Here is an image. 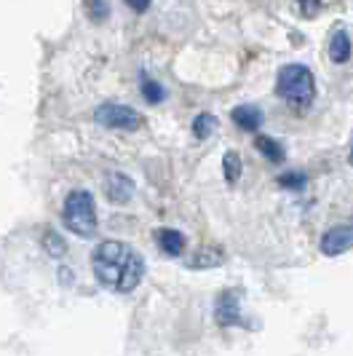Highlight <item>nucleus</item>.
I'll list each match as a JSON object with an SVG mask.
<instances>
[{"label":"nucleus","mask_w":353,"mask_h":356,"mask_svg":"<svg viewBox=\"0 0 353 356\" xmlns=\"http://www.w3.org/2000/svg\"><path fill=\"white\" fill-rule=\"evenodd\" d=\"M97 282L118 295H129L140 286L145 276V257L124 241H102L91 254Z\"/></svg>","instance_id":"obj_1"},{"label":"nucleus","mask_w":353,"mask_h":356,"mask_svg":"<svg viewBox=\"0 0 353 356\" xmlns=\"http://www.w3.org/2000/svg\"><path fill=\"white\" fill-rule=\"evenodd\" d=\"M276 94L295 107H308L316 99V78L305 65H284L276 78Z\"/></svg>","instance_id":"obj_2"},{"label":"nucleus","mask_w":353,"mask_h":356,"mask_svg":"<svg viewBox=\"0 0 353 356\" xmlns=\"http://www.w3.org/2000/svg\"><path fill=\"white\" fill-rule=\"evenodd\" d=\"M62 220L67 225V231L81 236V238H91L97 233L99 217H97V201L91 196V191H72L65 198V209H62Z\"/></svg>","instance_id":"obj_3"},{"label":"nucleus","mask_w":353,"mask_h":356,"mask_svg":"<svg viewBox=\"0 0 353 356\" xmlns=\"http://www.w3.org/2000/svg\"><path fill=\"white\" fill-rule=\"evenodd\" d=\"M97 124L107 126V129H124V131H137L145 126V115L137 113L134 107L118 105V102H105V105L97 107L94 113Z\"/></svg>","instance_id":"obj_4"},{"label":"nucleus","mask_w":353,"mask_h":356,"mask_svg":"<svg viewBox=\"0 0 353 356\" xmlns=\"http://www.w3.org/2000/svg\"><path fill=\"white\" fill-rule=\"evenodd\" d=\"M353 247V220L348 222H337V225H329L321 241H318V250L327 257H340Z\"/></svg>","instance_id":"obj_5"},{"label":"nucleus","mask_w":353,"mask_h":356,"mask_svg":"<svg viewBox=\"0 0 353 356\" xmlns=\"http://www.w3.org/2000/svg\"><path fill=\"white\" fill-rule=\"evenodd\" d=\"M214 319L222 327H241V292L238 289H222L217 303H214Z\"/></svg>","instance_id":"obj_6"},{"label":"nucleus","mask_w":353,"mask_h":356,"mask_svg":"<svg viewBox=\"0 0 353 356\" xmlns=\"http://www.w3.org/2000/svg\"><path fill=\"white\" fill-rule=\"evenodd\" d=\"M134 193V182L121 175V172H110L105 179V196L110 204H126Z\"/></svg>","instance_id":"obj_7"},{"label":"nucleus","mask_w":353,"mask_h":356,"mask_svg":"<svg viewBox=\"0 0 353 356\" xmlns=\"http://www.w3.org/2000/svg\"><path fill=\"white\" fill-rule=\"evenodd\" d=\"M353 54V43H351V33L348 30H335L332 38H329V59L335 65H345Z\"/></svg>","instance_id":"obj_8"},{"label":"nucleus","mask_w":353,"mask_h":356,"mask_svg":"<svg viewBox=\"0 0 353 356\" xmlns=\"http://www.w3.org/2000/svg\"><path fill=\"white\" fill-rule=\"evenodd\" d=\"M230 118H233V124L238 126V129H244V131H257L263 126V110L254 105H238L233 107Z\"/></svg>","instance_id":"obj_9"},{"label":"nucleus","mask_w":353,"mask_h":356,"mask_svg":"<svg viewBox=\"0 0 353 356\" xmlns=\"http://www.w3.org/2000/svg\"><path fill=\"white\" fill-rule=\"evenodd\" d=\"M222 263H225V252L220 250V247H201V250L188 260V268H193V270H206V268H217V266H222Z\"/></svg>","instance_id":"obj_10"},{"label":"nucleus","mask_w":353,"mask_h":356,"mask_svg":"<svg viewBox=\"0 0 353 356\" xmlns=\"http://www.w3.org/2000/svg\"><path fill=\"white\" fill-rule=\"evenodd\" d=\"M156 238H158V247L163 250V254H169V257H179L185 252V236L174 228H161L156 233Z\"/></svg>","instance_id":"obj_11"},{"label":"nucleus","mask_w":353,"mask_h":356,"mask_svg":"<svg viewBox=\"0 0 353 356\" xmlns=\"http://www.w3.org/2000/svg\"><path fill=\"white\" fill-rule=\"evenodd\" d=\"M254 147L260 150V156L270 161V163H281L284 156H286V150L281 147V143H276L273 137H268V134H260L257 140H254Z\"/></svg>","instance_id":"obj_12"},{"label":"nucleus","mask_w":353,"mask_h":356,"mask_svg":"<svg viewBox=\"0 0 353 356\" xmlns=\"http://www.w3.org/2000/svg\"><path fill=\"white\" fill-rule=\"evenodd\" d=\"M214 129H217V118H214L212 113H201V115H195L193 118L195 140H209V137L214 134Z\"/></svg>","instance_id":"obj_13"},{"label":"nucleus","mask_w":353,"mask_h":356,"mask_svg":"<svg viewBox=\"0 0 353 356\" xmlns=\"http://www.w3.org/2000/svg\"><path fill=\"white\" fill-rule=\"evenodd\" d=\"M142 97H145L150 105H161V102L166 99V89L161 86L158 81H153V78H145V75H142Z\"/></svg>","instance_id":"obj_14"},{"label":"nucleus","mask_w":353,"mask_h":356,"mask_svg":"<svg viewBox=\"0 0 353 356\" xmlns=\"http://www.w3.org/2000/svg\"><path fill=\"white\" fill-rule=\"evenodd\" d=\"M222 172H225V179H228L230 185L238 182V177H241V159H238V153H225V159H222Z\"/></svg>","instance_id":"obj_15"},{"label":"nucleus","mask_w":353,"mask_h":356,"mask_svg":"<svg viewBox=\"0 0 353 356\" xmlns=\"http://www.w3.org/2000/svg\"><path fill=\"white\" fill-rule=\"evenodd\" d=\"M43 244H46V250H49L51 257H62V254L67 252L65 241H62V236L54 231V228H46V233H43Z\"/></svg>","instance_id":"obj_16"},{"label":"nucleus","mask_w":353,"mask_h":356,"mask_svg":"<svg viewBox=\"0 0 353 356\" xmlns=\"http://www.w3.org/2000/svg\"><path fill=\"white\" fill-rule=\"evenodd\" d=\"M279 185L286 188V191H302L308 185V175H302V172H284V175H279Z\"/></svg>","instance_id":"obj_17"},{"label":"nucleus","mask_w":353,"mask_h":356,"mask_svg":"<svg viewBox=\"0 0 353 356\" xmlns=\"http://www.w3.org/2000/svg\"><path fill=\"white\" fill-rule=\"evenodd\" d=\"M83 8H86L88 19H94L97 24L110 17V6H107V0H86Z\"/></svg>","instance_id":"obj_18"},{"label":"nucleus","mask_w":353,"mask_h":356,"mask_svg":"<svg viewBox=\"0 0 353 356\" xmlns=\"http://www.w3.org/2000/svg\"><path fill=\"white\" fill-rule=\"evenodd\" d=\"M300 3V11H302V17H316L318 14V8H321V0H297Z\"/></svg>","instance_id":"obj_19"},{"label":"nucleus","mask_w":353,"mask_h":356,"mask_svg":"<svg viewBox=\"0 0 353 356\" xmlns=\"http://www.w3.org/2000/svg\"><path fill=\"white\" fill-rule=\"evenodd\" d=\"M150 3H153V0H126V6H129L131 11H137V14H145V11L150 8Z\"/></svg>","instance_id":"obj_20"},{"label":"nucleus","mask_w":353,"mask_h":356,"mask_svg":"<svg viewBox=\"0 0 353 356\" xmlns=\"http://www.w3.org/2000/svg\"><path fill=\"white\" fill-rule=\"evenodd\" d=\"M59 276H62V284H72V270H70V268H59Z\"/></svg>","instance_id":"obj_21"},{"label":"nucleus","mask_w":353,"mask_h":356,"mask_svg":"<svg viewBox=\"0 0 353 356\" xmlns=\"http://www.w3.org/2000/svg\"><path fill=\"white\" fill-rule=\"evenodd\" d=\"M348 163L353 166V143H351V150H348Z\"/></svg>","instance_id":"obj_22"}]
</instances>
